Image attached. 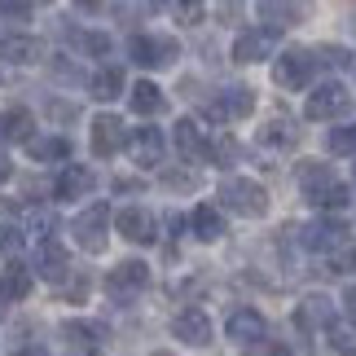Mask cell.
<instances>
[{"instance_id": "9", "label": "cell", "mask_w": 356, "mask_h": 356, "mask_svg": "<svg viewBox=\"0 0 356 356\" xmlns=\"http://www.w3.org/2000/svg\"><path fill=\"white\" fill-rule=\"evenodd\" d=\"M123 141H128V128H123L115 115H97V119H92V154H97V159L119 154Z\"/></svg>"}, {"instance_id": "27", "label": "cell", "mask_w": 356, "mask_h": 356, "mask_svg": "<svg viewBox=\"0 0 356 356\" xmlns=\"http://www.w3.org/2000/svg\"><path fill=\"white\" fill-rule=\"evenodd\" d=\"M88 92H92L97 102H115L119 92H123V71H119V66H106V71H97V75L88 79Z\"/></svg>"}, {"instance_id": "23", "label": "cell", "mask_w": 356, "mask_h": 356, "mask_svg": "<svg viewBox=\"0 0 356 356\" xmlns=\"http://www.w3.org/2000/svg\"><path fill=\"white\" fill-rule=\"evenodd\" d=\"M62 334L71 339L75 348H84V352H102V343H106V330L102 325H88V321H66Z\"/></svg>"}, {"instance_id": "24", "label": "cell", "mask_w": 356, "mask_h": 356, "mask_svg": "<svg viewBox=\"0 0 356 356\" xmlns=\"http://www.w3.org/2000/svg\"><path fill=\"white\" fill-rule=\"evenodd\" d=\"M189 225H194V238H202V242H220L225 238V220H220L216 207H194Z\"/></svg>"}, {"instance_id": "2", "label": "cell", "mask_w": 356, "mask_h": 356, "mask_svg": "<svg viewBox=\"0 0 356 356\" xmlns=\"http://www.w3.org/2000/svg\"><path fill=\"white\" fill-rule=\"evenodd\" d=\"M220 198H225L229 211H234V216H246V220H259V216L268 211L264 185L246 181V176H229V181H220Z\"/></svg>"}, {"instance_id": "4", "label": "cell", "mask_w": 356, "mask_h": 356, "mask_svg": "<svg viewBox=\"0 0 356 356\" xmlns=\"http://www.w3.org/2000/svg\"><path fill=\"white\" fill-rule=\"evenodd\" d=\"M317 66H321L317 53H308V49H286L282 58H277V66H273V79H277L282 88H304L308 79L317 75Z\"/></svg>"}, {"instance_id": "16", "label": "cell", "mask_w": 356, "mask_h": 356, "mask_svg": "<svg viewBox=\"0 0 356 356\" xmlns=\"http://www.w3.org/2000/svg\"><path fill=\"white\" fill-rule=\"evenodd\" d=\"M273 44H277V35H273V26H264V31H242L234 40V62H264Z\"/></svg>"}, {"instance_id": "17", "label": "cell", "mask_w": 356, "mask_h": 356, "mask_svg": "<svg viewBox=\"0 0 356 356\" xmlns=\"http://www.w3.org/2000/svg\"><path fill=\"white\" fill-rule=\"evenodd\" d=\"M255 111V92L251 88H225L220 97L211 102V115L216 119H246Z\"/></svg>"}, {"instance_id": "35", "label": "cell", "mask_w": 356, "mask_h": 356, "mask_svg": "<svg viewBox=\"0 0 356 356\" xmlns=\"http://www.w3.org/2000/svg\"><path fill=\"white\" fill-rule=\"evenodd\" d=\"M356 268V246H352V251H339L334 255V273H352Z\"/></svg>"}, {"instance_id": "13", "label": "cell", "mask_w": 356, "mask_h": 356, "mask_svg": "<svg viewBox=\"0 0 356 356\" xmlns=\"http://www.w3.org/2000/svg\"><path fill=\"white\" fill-rule=\"evenodd\" d=\"M40 58H44V40H35V35H0V62L31 66Z\"/></svg>"}, {"instance_id": "29", "label": "cell", "mask_w": 356, "mask_h": 356, "mask_svg": "<svg viewBox=\"0 0 356 356\" xmlns=\"http://www.w3.org/2000/svg\"><path fill=\"white\" fill-rule=\"evenodd\" d=\"M132 111L136 115H159L163 111V88L159 84H149V79H141V84H132Z\"/></svg>"}, {"instance_id": "12", "label": "cell", "mask_w": 356, "mask_h": 356, "mask_svg": "<svg viewBox=\"0 0 356 356\" xmlns=\"http://www.w3.org/2000/svg\"><path fill=\"white\" fill-rule=\"evenodd\" d=\"M35 273L44 282H66V273H71V255L62 251L53 238H40V251H35Z\"/></svg>"}, {"instance_id": "14", "label": "cell", "mask_w": 356, "mask_h": 356, "mask_svg": "<svg viewBox=\"0 0 356 356\" xmlns=\"http://www.w3.org/2000/svg\"><path fill=\"white\" fill-rule=\"evenodd\" d=\"M268 334V321H264V312H255V308H238L234 317H229V339L242 348H251L255 339H264Z\"/></svg>"}, {"instance_id": "3", "label": "cell", "mask_w": 356, "mask_h": 356, "mask_svg": "<svg viewBox=\"0 0 356 356\" xmlns=\"http://www.w3.org/2000/svg\"><path fill=\"white\" fill-rule=\"evenodd\" d=\"M181 44H176L172 35H132L128 40V58L136 66H149V71H159V66H172Z\"/></svg>"}, {"instance_id": "26", "label": "cell", "mask_w": 356, "mask_h": 356, "mask_svg": "<svg viewBox=\"0 0 356 356\" xmlns=\"http://www.w3.org/2000/svg\"><path fill=\"white\" fill-rule=\"evenodd\" d=\"M295 128H291V119H268L264 128H259V145L264 149H291L295 145Z\"/></svg>"}, {"instance_id": "38", "label": "cell", "mask_w": 356, "mask_h": 356, "mask_svg": "<svg viewBox=\"0 0 356 356\" xmlns=\"http://www.w3.org/2000/svg\"><path fill=\"white\" fill-rule=\"evenodd\" d=\"M9 176H13V163H9V154H0V185H5Z\"/></svg>"}, {"instance_id": "40", "label": "cell", "mask_w": 356, "mask_h": 356, "mask_svg": "<svg viewBox=\"0 0 356 356\" xmlns=\"http://www.w3.org/2000/svg\"><path fill=\"white\" fill-rule=\"evenodd\" d=\"M18 356H44V352H18Z\"/></svg>"}, {"instance_id": "1", "label": "cell", "mask_w": 356, "mask_h": 356, "mask_svg": "<svg viewBox=\"0 0 356 356\" xmlns=\"http://www.w3.org/2000/svg\"><path fill=\"white\" fill-rule=\"evenodd\" d=\"M299 189H304V198L321 211H343L348 198H352L348 185L339 181L325 163H304V168H299Z\"/></svg>"}, {"instance_id": "31", "label": "cell", "mask_w": 356, "mask_h": 356, "mask_svg": "<svg viewBox=\"0 0 356 356\" xmlns=\"http://www.w3.org/2000/svg\"><path fill=\"white\" fill-rule=\"evenodd\" d=\"M26 18H31L26 0H0V26H22Z\"/></svg>"}, {"instance_id": "21", "label": "cell", "mask_w": 356, "mask_h": 356, "mask_svg": "<svg viewBox=\"0 0 356 356\" xmlns=\"http://www.w3.org/2000/svg\"><path fill=\"white\" fill-rule=\"evenodd\" d=\"M31 115L22 111V106H9V111H0V145H18V141H31Z\"/></svg>"}, {"instance_id": "28", "label": "cell", "mask_w": 356, "mask_h": 356, "mask_svg": "<svg viewBox=\"0 0 356 356\" xmlns=\"http://www.w3.org/2000/svg\"><path fill=\"white\" fill-rule=\"evenodd\" d=\"M26 295H31V273L22 264H9L0 273V299H26Z\"/></svg>"}, {"instance_id": "8", "label": "cell", "mask_w": 356, "mask_h": 356, "mask_svg": "<svg viewBox=\"0 0 356 356\" xmlns=\"http://www.w3.org/2000/svg\"><path fill=\"white\" fill-rule=\"evenodd\" d=\"M299 242H304L308 251H339V246L348 242V225L343 220H312V225H304Z\"/></svg>"}, {"instance_id": "32", "label": "cell", "mask_w": 356, "mask_h": 356, "mask_svg": "<svg viewBox=\"0 0 356 356\" xmlns=\"http://www.w3.org/2000/svg\"><path fill=\"white\" fill-rule=\"evenodd\" d=\"M75 44L84 49V53H97V58H106V53H111V35H102V31H75Z\"/></svg>"}, {"instance_id": "33", "label": "cell", "mask_w": 356, "mask_h": 356, "mask_svg": "<svg viewBox=\"0 0 356 356\" xmlns=\"http://www.w3.org/2000/svg\"><path fill=\"white\" fill-rule=\"evenodd\" d=\"M0 251H5V255L22 251V229L18 225H0Z\"/></svg>"}, {"instance_id": "6", "label": "cell", "mask_w": 356, "mask_h": 356, "mask_svg": "<svg viewBox=\"0 0 356 356\" xmlns=\"http://www.w3.org/2000/svg\"><path fill=\"white\" fill-rule=\"evenodd\" d=\"M145 286H149V264H141V259H123V264L111 268V277H106V291H111V299H119V304L136 299Z\"/></svg>"}, {"instance_id": "18", "label": "cell", "mask_w": 356, "mask_h": 356, "mask_svg": "<svg viewBox=\"0 0 356 356\" xmlns=\"http://www.w3.org/2000/svg\"><path fill=\"white\" fill-rule=\"evenodd\" d=\"M176 149H181L189 163L211 159V145H207V136H202V128H198L194 119H181V123H176Z\"/></svg>"}, {"instance_id": "10", "label": "cell", "mask_w": 356, "mask_h": 356, "mask_svg": "<svg viewBox=\"0 0 356 356\" xmlns=\"http://www.w3.org/2000/svg\"><path fill=\"white\" fill-rule=\"evenodd\" d=\"M259 18L273 31H286V26L308 18V0H259Z\"/></svg>"}, {"instance_id": "15", "label": "cell", "mask_w": 356, "mask_h": 356, "mask_svg": "<svg viewBox=\"0 0 356 356\" xmlns=\"http://www.w3.org/2000/svg\"><path fill=\"white\" fill-rule=\"evenodd\" d=\"M172 334L181 339V343H189V348H207L211 343V321L202 317L198 308H189V312H181V317L172 321Z\"/></svg>"}, {"instance_id": "11", "label": "cell", "mask_w": 356, "mask_h": 356, "mask_svg": "<svg viewBox=\"0 0 356 356\" xmlns=\"http://www.w3.org/2000/svg\"><path fill=\"white\" fill-rule=\"evenodd\" d=\"M115 225H119V234L128 238V242H136V246H149V242H154V234H159L154 216L141 211V207H123V211L115 216Z\"/></svg>"}, {"instance_id": "7", "label": "cell", "mask_w": 356, "mask_h": 356, "mask_svg": "<svg viewBox=\"0 0 356 356\" xmlns=\"http://www.w3.org/2000/svg\"><path fill=\"white\" fill-rule=\"evenodd\" d=\"M343 111H352V92H348L343 84H321V88L308 97V106H304L308 119H339Z\"/></svg>"}, {"instance_id": "30", "label": "cell", "mask_w": 356, "mask_h": 356, "mask_svg": "<svg viewBox=\"0 0 356 356\" xmlns=\"http://www.w3.org/2000/svg\"><path fill=\"white\" fill-rule=\"evenodd\" d=\"M325 145H330V154H356V123L334 128L330 136H325Z\"/></svg>"}, {"instance_id": "20", "label": "cell", "mask_w": 356, "mask_h": 356, "mask_svg": "<svg viewBox=\"0 0 356 356\" xmlns=\"http://www.w3.org/2000/svg\"><path fill=\"white\" fill-rule=\"evenodd\" d=\"M128 149H132V159L141 163V168H154V163H163V132L159 128H136Z\"/></svg>"}, {"instance_id": "25", "label": "cell", "mask_w": 356, "mask_h": 356, "mask_svg": "<svg viewBox=\"0 0 356 356\" xmlns=\"http://www.w3.org/2000/svg\"><path fill=\"white\" fill-rule=\"evenodd\" d=\"M26 149H31L35 163H58V159L71 154V141H66V136H31Z\"/></svg>"}, {"instance_id": "34", "label": "cell", "mask_w": 356, "mask_h": 356, "mask_svg": "<svg viewBox=\"0 0 356 356\" xmlns=\"http://www.w3.org/2000/svg\"><path fill=\"white\" fill-rule=\"evenodd\" d=\"M211 159L234 163V159H238V141H229V136H225V141H216V145H211Z\"/></svg>"}, {"instance_id": "39", "label": "cell", "mask_w": 356, "mask_h": 356, "mask_svg": "<svg viewBox=\"0 0 356 356\" xmlns=\"http://www.w3.org/2000/svg\"><path fill=\"white\" fill-rule=\"evenodd\" d=\"M75 5H79V9H97L102 0H75Z\"/></svg>"}, {"instance_id": "5", "label": "cell", "mask_w": 356, "mask_h": 356, "mask_svg": "<svg viewBox=\"0 0 356 356\" xmlns=\"http://www.w3.org/2000/svg\"><path fill=\"white\" fill-rule=\"evenodd\" d=\"M106 225H111V207L106 202H92V207H84L75 216V225H71V234H75V242L84 246V251H106Z\"/></svg>"}, {"instance_id": "36", "label": "cell", "mask_w": 356, "mask_h": 356, "mask_svg": "<svg viewBox=\"0 0 356 356\" xmlns=\"http://www.w3.org/2000/svg\"><path fill=\"white\" fill-rule=\"evenodd\" d=\"M251 352H255V356H291V352H286V348H273V343L264 348V343H259V339H255V343H251Z\"/></svg>"}, {"instance_id": "37", "label": "cell", "mask_w": 356, "mask_h": 356, "mask_svg": "<svg viewBox=\"0 0 356 356\" xmlns=\"http://www.w3.org/2000/svg\"><path fill=\"white\" fill-rule=\"evenodd\" d=\"M343 308H348V317L356 325V286H348V291H343Z\"/></svg>"}, {"instance_id": "19", "label": "cell", "mask_w": 356, "mask_h": 356, "mask_svg": "<svg viewBox=\"0 0 356 356\" xmlns=\"http://www.w3.org/2000/svg\"><path fill=\"white\" fill-rule=\"evenodd\" d=\"M53 194H58L62 202L92 194V172H88V168H79V163H66L62 176H58V185H53Z\"/></svg>"}, {"instance_id": "22", "label": "cell", "mask_w": 356, "mask_h": 356, "mask_svg": "<svg viewBox=\"0 0 356 356\" xmlns=\"http://www.w3.org/2000/svg\"><path fill=\"white\" fill-rule=\"evenodd\" d=\"M334 317V304L325 295H312V299H304V308L295 312V325L299 330H317V325H325Z\"/></svg>"}]
</instances>
